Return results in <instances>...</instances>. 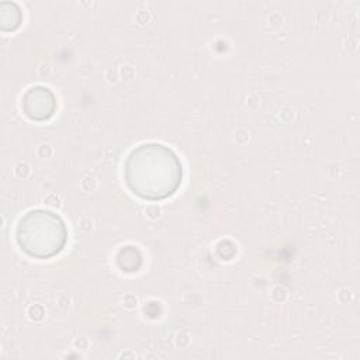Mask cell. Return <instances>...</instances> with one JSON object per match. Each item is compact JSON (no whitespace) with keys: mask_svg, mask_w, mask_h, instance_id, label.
<instances>
[{"mask_svg":"<svg viewBox=\"0 0 360 360\" xmlns=\"http://www.w3.org/2000/svg\"><path fill=\"white\" fill-rule=\"evenodd\" d=\"M125 177L132 193L142 198L159 200L173 194L180 184L181 165L165 145H141L128 156Z\"/></svg>","mask_w":360,"mask_h":360,"instance_id":"6da1fadb","label":"cell"},{"mask_svg":"<svg viewBox=\"0 0 360 360\" xmlns=\"http://www.w3.org/2000/svg\"><path fill=\"white\" fill-rule=\"evenodd\" d=\"M17 242L28 255L49 257L62 250L66 229L62 219L49 211H31L20 219Z\"/></svg>","mask_w":360,"mask_h":360,"instance_id":"7a4b0ae2","label":"cell"}]
</instances>
